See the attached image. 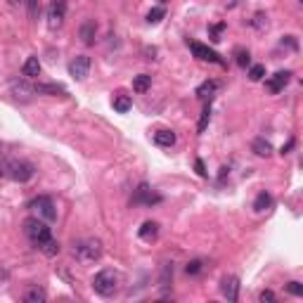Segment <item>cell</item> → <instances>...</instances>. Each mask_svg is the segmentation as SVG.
<instances>
[{
  "mask_svg": "<svg viewBox=\"0 0 303 303\" xmlns=\"http://www.w3.org/2000/svg\"><path fill=\"white\" fill-rule=\"evenodd\" d=\"M258 298H261V303H272L275 301V294H272L270 289H263V291L258 294Z\"/></svg>",
  "mask_w": 303,
  "mask_h": 303,
  "instance_id": "f546056e",
  "label": "cell"
},
{
  "mask_svg": "<svg viewBox=\"0 0 303 303\" xmlns=\"http://www.w3.org/2000/svg\"><path fill=\"white\" fill-rule=\"evenodd\" d=\"M195 166H197V173H199L202 178H206V171H204V161H202V159H197Z\"/></svg>",
  "mask_w": 303,
  "mask_h": 303,
  "instance_id": "d6a6232c",
  "label": "cell"
},
{
  "mask_svg": "<svg viewBox=\"0 0 303 303\" xmlns=\"http://www.w3.org/2000/svg\"><path fill=\"white\" fill-rule=\"evenodd\" d=\"M140 239L145 241H154L156 239V234H159V223H154V220H147V223H142L140 227Z\"/></svg>",
  "mask_w": 303,
  "mask_h": 303,
  "instance_id": "5bb4252c",
  "label": "cell"
},
{
  "mask_svg": "<svg viewBox=\"0 0 303 303\" xmlns=\"http://www.w3.org/2000/svg\"><path fill=\"white\" fill-rule=\"evenodd\" d=\"M74 256H76L81 263H95V261H100L102 241L95 239V237H88V239L78 241L76 247H74Z\"/></svg>",
  "mask_w": 303,
  "mask_h": 303,
  "instance_id": "3957f363",
  "label": "cell"
},
{
  "mask_svg": "<svg viewBox=\"0 0 303 303\" xmlns=\"http://www.w3.org/2000/svg\"><path fill=\"white\" fill-rule=\"evenodd\" d=\"M251 149H254V154L258 156H270L272 154V145L265 138H256V140L251 142Z\"/></svg>",
  "mask_w": 303,
  "mask_h": 303,
  "instance_id": "ac0fdd59",
  "label": "cell"
},
{
  "mask_svg": "<svg viewBox=\"0 0 303 303\" xmlns=\"http://www.w3.org/2000/svg\"><path fill=\"white\" fill-rule=\"evenodd\" d=\"M154 142L159 147H173V145H175V133L173 131H156Z\"/></svg>",
  "mask_w": 303,
  "mask_h": 303,
  "instance_id": "2e32d148",
  "label": "cell"
},
{
  "mask_svg": "<svg viewBox=\"0 0 303 303\" xmlns=\"http://www.w3.org/2000/svg\"><path fill=\"white\" fill-rule=\"evenodd\" d=\"M78 36H81V40L86 45H93L95 36H97V22L95 19H86V22L81 24V29H78Z\"/></svg>",
  "mask_w": 303,
  "mask_h": 303,
  "instance_id": "7c38bea8",
  "label": "cell"
},
{
  "mask_svg": "<svg viewBox=\"0 0 303 303\" xmlns=\"http://www.w3.org/2000/svg\"><path fill=\"white\" fill-rule=\"evenodd\" d=\"M218 90V81H204L202 86L197 88V97H206V95H213Z\"/></svg>",
  "mask_w": 303,
  "mask_h": 303,
  "instance_id": "7402d4cb",
  "label": "cell"
},
{
  "mask_svg": "<svg viewBox=\"0 0 303 303\" xmlns=\"http://www.w3.org/2000/svg\"><path fill=\"white\" fill-rule=\"evenodd\" d=\"M29 3V15L36 17V12H38V0H26Z\"/></svg>",
  "mask_w": 303,
  "mask_h": 303,
  "instance_id": "1f68e13d",
  "label": "cell"
},
{
  "mask_svg": "<svg viewBox=\"0 0 303 303\" xmlns=\"http://www.w3.org/2000/svg\"><path fill=\"white\" fill-rule=\"evenodd\" d=\"M254 26H256L258 31H263V29H268V17L258 12V15L254 17Z\"/></svg>",
  "mask_w": 303,
  "mask_h": 303,
  "instance_id": "f1b7e54d",
  "label": "cell"
},
{
  "mask_svg": "<svg viewBox=\"0 0 303 303\" xmlns=\"http://www.w3.org/2000/svg\"><path fill=\"white\" fill-rule=\"evenodd\" d=\"M10 3H12V5H22L24 0H10Z\"/></svg>",
  "mask_w": 303,
  "mask_h": 303,
  "instance_id": "e575fe53",
  "label": "cell"
},
{
  "mask_svg": "<svg viewBox=\"0 0 303 303\" xmlns=\"http://www.w3.org/2000/svg\"><path fill=\"white\" fill-rule=\"evenodd\" d=\"M294 145H296V142H294V140H289V142H287V145H284V147H282V154H289V149L294 147Z\"/></svg>",
  "mask_w": 303,
  "mask_h": 303,
  "instance_id": "836d02e7",
  "label": "cell"
},
{
  "mask_svg": "<svg viewBox=\"0 0 303 303\" xmlns=\"http://www.w3.org/2000/svg\"><path fill=\"white\" fill-rule=\"evenodd\" d=\"M234 57H237V64H239L241 69H247V67L251 64V54H249V50H244V47H237Z\"/></svg>",
  "mask_w": 303,
  "mask_h": 303,
  "instance_id": "603a6c76",
  "label": "cell"
},
{
  "mask_svg": "<svg viewBox=\"0 0 303 303\" xmlns=\"http://www.w3.org/2000/svg\"><path fill=\"white\" fill-rule=\"evenodd\" d=\"M202 270H204V263L199 261V258H195V261H190V263H187V268H185L187 275H199Z\"/></svg>",
  "mask_w": 303,
  "mask_h": 303,
  "instance_id": "4316f807",
  "label": "cell"
},
{
  "mask_svg": "<svg viewBox=\"0 0 303 303\" xmlns=\"http://www.w3.org/2000/svg\"><path fill=\"white\" fill-rule=\"evenodd\" d=\"M22 74L26 78H36L40 74V62H38V57H29L26 62H24L22 67Z\"/></svg>",
  "mask_w": 303,
  "mask_h": 303,
  "instance_id": "e0dca14e",
  "label": "cell"
},
{
  "mask_svg": "<svg viewBox=\"0 0 303 303\" xmlns=\"http://www.w3.org/2000/svg\"><path fill=\"white\" fill-rule=\"evenodd\" d=\"M118 282H121L118 272H114V270H109V268H107V270H100L93 277V289L100 296L109 298V296H114L118 291Z\"/></svg>",
  "mask_w": 303,
  "mask_h": 303,
  "instance_id": "7a4b0ae2",
  "label": "cell"
},
{
  "mask_svg": "<svg viewBox=\"0 0 303 303\" xmlns=\"http://www.w3.org/2000/svg\"><path fill=\"white\" fill-rule=\"evenodd\" d=\"M131 97H128V95H124V93H116L114 95V100H111V107L116 109L118 114H126V111H128V109H131Z\"/></svg>",
  "mask_w": 303,
  "mask_h": 303,
  "instance_id": "d6986e66",
  "label": "cell"
},
{
  "mask_svg": "<svg viewBox=\"0 0 303 303\" xmlns=\"http://www.w3.org/2000/svg\"><path fill=\"white\" fill-rule=\"evenodd\" d=\"M161 3H168V0H161Z\"/></svg>",
  "mask_w": 303,
  "mask_h": 303,
  "instance_id": "8d00e7d4",
  "label": "cell"
},
{
  "mask_svg": "<svg viewBox=\"0 0 303 303\" xmlns=\"http://www.w3.org/2000/svg\"><path fill=\"white\" fill-rule=\"evenodd\" d=\"M33 93H38V95H64L67 90H64L62 86H57V83H36V86H33Z\"/></svg>",
  "mask_w": 303,
  "mask_h": 303,
  "instance_id": "9a60e30c",
  "label": "cell"
},
{
  "mask_svg": "<svg viewBox=\"0 0 303 303\" xmlns=\"http://www.w3.org/2000/svg\"><path fill=\"white\" fill-rule=\"evenodd\" d=\"M289 78H291V71H277V74H272L270 78H268V90L270 93H280V90H284V86L289 83Z\"/></svg>",
  "mask_w": 303,
  "mask_h": 303,
  "instance_id": "8fae6325",
  "label": "cell"
},
{
  "mask_svg": "<svg viewBox=\"0 0 303 303\" xmlns=\"http://www.w3.org/2000/svg\"><path fill=\"white\" fill-rule=\"evenodd\" d=\"M190 50H192V54H195L197 59H202V62H213V64L225 67V62L220 59V54H218L216 50H211L209 45H204V43H197V40H192V43H190Z\"/></svg>",
  "mask_w": 303,
  "mask_h": 303,
  "instance_id": "52a82bcc",
  "label": "cell"
},
{
  "mask_svg": "<svg viewBox=\"0 0 303 303\" xmlns=\"http://www.w3.org/2000/svg\"><path fill=\"white\" fill-rule=\"evenodd\" d=\"M3 173H5V166H3V163H0V175H3Z\"/></svg>",
  "mask_w": 303,
  "mask_h": 303,
  "instance_id": "d590c367",
  "label": "cell"
},
{
  "mask_svg": "<svg viewBox=\"0 0 303 303\" xmlns=\"http://www.w3.org/2000/svg\"><path fill=\"white\" fill-rule=\"evenodd\" d=\"M67 17V0H52L47 8V26L50 29H59Z\"/></svg>",
  "mask_w": 303,
  "mask_h": 303,
  "instance_id": "8992f818",
  "label": "cell"
},
{
  "mask_svg": "<svg viewBox=\"0 0 303 303\" xmlns=\"http://www.w3.org/2000/svg\"><path fill=\"white\" fill-rule=\"evenodd\" d=\"M166 17V10L163 8H154V10H149V15H147V24H159Z\"/></svg>",
  "mask_w": 303,
  "mask_h": 303,
  "instance_id": "d4e9b609",
  "label": "cell"
},
{
  "mask_svg": "<svg viewBox=\"0 0 303 303\" xmlns=\"http://www.w3.org/2000/svg\"><path fill=\"white\" fill-rule=\"evenodd\" d=\"M149 86H152V76H147V74H140V76L133 78V90L135 93H147Z\"/></svg>",
  "mask_w": 303,
  "mask_h": 303,
  "instance_id": "ffe728a7",
  "label": "cell"
},
{
  "mask_svg": "<svg viewBox=\"0 0 303 303\" xmlns=\"http://www.w3.org/2000/svg\"><path fill=\"white\" fill-rule=\"evenodd\" d=\"M24 234H26V239L31 241L36 249H40V247H43V244L52 237L50 225H47L45 220H40L38 216H36V218H26V220H24Z\"/></svg>",
  "mask_w": 303,
  "mask_h": 303,
  "instance_id": "6da1fadb",
  "label": "cell"
},
{
  "mask_svg": "<svg viewBox=\"0 0 303 303\" xmlns=\"http://www.w3.org/2000/svg\"><path fill=\"white\" fill-rule=\"evenodd\" d=\"M88 71H90V57H86V54H78L69 62V76H74L76 81H83L88 76Z\"/></svg>",
  "mask_w": 303,
  "mask_h": 303,
  "instance_id": "ba28073f",
  "label": "cell"
},
{
  "mask_svg": "<svg viewBox=\"0 0 303 303\" xmlns=\"http://www.w3.org/2000/svg\"><path fill=\"white\" fill-rule=\"evenodd\" d=\"M270 206H272V197L268 195V192H261V195L256 197V202H254V211H258V213L268 211Z\"/></svg>",
  "mask_w": 303,
  "mask_h": 303,
  "instance_id": "44dd1931",
  "label": "cell"
},
{
  "mask_svg": "<svg viewBox=\"0 0 303 303\" xmlns=\"http://www.w3.org/2000/svg\"><path fill=\"white\" fill-rule=\"evenodd\" d=\"M161 202V197L154 195L152 190H149L147 183H142L138 190H135V195H133V204H145V206H152V204H159Z\"/></svg>",
  "mask_w": 303,
  "mask_h": 303,
  "instance_id": "30bf717a",
  "label": "cell"
},
{
  "mask_svg": "<svg viewBox=\"0 0 303 303\" xmlns=\"http://www.w3.org/2000/svg\"><path fill=\"white\" fill-rule=\"evenodd\" d=\"M209 118H211V107H206L204 109V114H202V121H199V133H204L206 124H209Z\"/></svg>",
  "mask_w": 303,
  "mask_h": 303,
  "instance_id": "4dcf8cb0",
  "label": "cell"
},
{
  "mask_svg": "<svg viewBox=\"0 0 303 303\" xmlns=\"http://www.w3.org/2000/svg\"><path fill=\"white\" fill-rule=\"evenodd\" d=\"M38 251H43L45 256H57V254H59V244H57V241H54L52 237H50V239H47V241H45V244H43V247H40Z\"/></svg>",
  "mask_w": 303,
  "mask_h": 303,
  "instance_id": "cb8c5ba5",
  "label": "cell"
},
{
  "mask_svg": "<svg viewBox=\"0 0 303 303\" xmlns=\"http://www.w3.org/2000/svg\"><path fill=\"white\" fill-rule=\"evenodd\" d=\"M284 289H287V291H289V294H291V296H303V284H301V282H287V284H284Z\"/></svg>",
  "mask_w": 303,
  "mask_h": 303,
  "instance_id": "83f0119b",
  "label": "cell"
},
{
  "mask_svg": "<svg viewBox=\"0 0 303 303\" xmlns=\"http://www.w3.org/2000/svg\"><path fill=\"white\" fill-rule=\"evenodd\" d=\"M29 209H31L40 220H45V223H52L54 218H57V209H54V202L50 197H36V199H31Z\"/></svg>",
  "mask_w": 303,
  "mask_h": 303,
  "instance_id": "5b68a950",
  "label": "cell"
},
{
  "mask_svg": "<svg viewBox=\"0 0 303 303\" xmlns=\"http://www.w3.org/2000/svg\"><path fill=\"white\" fill-rule=\"evenodd\" d=\"M5 173H8L15 183H29V180L36 175V168H33V163L24 161V159H15V161H10L8 166H5Z\"/></svg>",
  "mask_w": 303,
  "mask_h": 303,
  "instance_id": "277c9868",
  "label": "cell"
},
{
  "mask_svg": "<svg viewBox=\"0 0 303 303\" xmlns=\"http://www.w3.org/2000/svg\"><path fill=\"white\" fill-rule=\"evenodd\" d=\"M24 301H26V303H45L47 301L45 289L38 287V284L29 287V289H26V294H24Z\"/></svg>",
  "mask_w": 303,
  "mask_h": 303,
  "instance_id": "4fadbf2b",
  "label": "cell"
},
{
  "mask_svg": "<svg viewBox=\"0 0 303 303\" xmlns=\"http://www.w3.org/2000/svg\"><path fill=\"white\" fill-rule=\"evenodd\" d=\"M220 294L225 296L230 303H234L239 298V280L234 277V275H227L220 280Z\"/></svg>",
  "mask_w": 303,
  "mask_h": 303,
  "instance_id": "9c48e42d",
  "label": "cell"
},
{
  "mask_svg": "<svg viewBox=\"0 0 303 303\" xmlns=\"http://www.w3.org/2000/svg\"><path fill=\"white\" fill-rule=\"evenodd\" d=\"M263 76H265V67H263V64H254V67H249V78H251V81H261Z\"/></svg>",
  "mask_w": 303,
  "mask_h": 303,
  "instance_id": "484cf974",
  "label": "cell"
}]
</instances>
